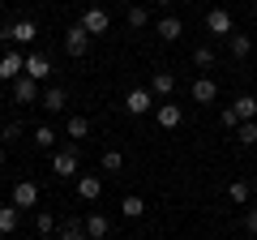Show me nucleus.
I'll list each match as a JSON object with an SVG mask.
<instances>
[{"label": "nucleus", "instance_id": "obj_2", "mask_svg": "<svg viewBox=\"0 0 257 240\" xmlns=\"http://www.w3.org/2000/svg\"><path fill=\"white\" fill-rule=\"evenodd\" d=\"M0 39H5V43H9V39H13V43H35V39H39V26H35L30 18H18L13 26H0Z\"/></svg>", "mask_w": 257, "mask_h": 240}, {"label": "nucleus", "instance_id": "obj_11", "mask_svg": "<svg viewBox=\"0 0 257 240\" xmlns=\"http://www.w3.org/2000/svg\"><path fill=\"white\" fill-rule=\"evenodd\" d=\"M77 197H82V202H99L103 197V180L99 176H77Z\"/></svg>", "mask_w": 257, "mask_h": 240}, {"label": "nucleus", "instance_id": "obj_15", "mask_svg": "<svg viewBox=\"0 0 257 240\" xmlns=\"http://www.w3.org/2000/svg\"><path fill=\"white\" fill-rule=\"evenodd\" d=\"M227 197L236 206H253V185H248V180H231L227 185Z\"/></svg>", "mask_w": 257, "mask_h": 240}, {"label": "nucleus", "instance_id": "obj_16", "mask_svg": "<svg viewBox=\"0 0 257 240\" xmlns=\"http://www.w3.org/2000/svg\"><path fill=\"white\" fill-rule=\"evenodd\" d=\"M231 111L240 116V125H244V120H257V94H240V99L231 103Z\"/></svg>", "mask_w": 257, "mask_h": 240}, {"label": "nucleus", "instance_id": "obj_18", "mask_svg": "<svg viewBox=\"0 0 257 240\" xmlns=\"http://www.w3.org/2000/svg\"><path fill=\"white\" fill-rule=\"evenodd\" d=\"M155 30H159V39H167V43H176V39L184 35V22H180V18H163V22H159Z\"/></svg>", "mask_w": 257, "mask_h": 240}, {"label": "nucleus", "instance_id": "obj_8", "mask_svg": "<svg viewBox=\"0 0 257 240\" xmlns=\"http://www.w3.org/2000/svg\"><path fill=\"white\" fill-rule=\"evenodd\" d=\"M52 73H56V69H52V60H47V56H39V52H35V56H26V77H30V82L43 86Z\"/></svg>", "mask_w": 257, "mask_h": 240}, {"label": "nucleus", "instance_id": "obj_6", "mask_svg": "<svg viewBox=\"0 0 257 240\" xmlns=\"http://www.w3.org/2000/svg\"><path fill=\"white\" fill-rule=\"evenodd\" d=\"M82 26H86V35H107V30H111V18H107V9L94 5V9L82 13Z\"/></svg>", "mask_w": 257, "mask_h": 240}, {"label": "nucleus", "instance_id": "obj_29", "mask_svg": "<svg viewBox=\"0 0 257 240\" xmlns=\"http://www.w3.org/2000/svg\"><path fill=\"white\" fill-rule=\"evenodd\" d=\"M128 26H133V30H142V26H150V13L142 9V5H133V9H128Z\"/></svg>", "mask_w": 257, "mask_h": 240}, {"label": "nucleus", "instance_id": "obj_23", "mask_svg": "<svg viewBox=\"0 0 257 240\" xmlns=\"http://www.w3.org/2000/svg\"><path fill=\"white\" fill-rule=\"evenodd\" d=\"M193 65H197V69H214V47L210 43L193 47Z\"/></svg>", "mask_w": 257, "mask_h": 240}, {"label": "nucleus", "instance_id": "obj_36", "mask_svg": "<svg viewBox=\"0 0 257 240\" xmlns=\"http://www.w3.org/2000/svg\"><path fill=\"white\" fill-rule=\"evenodd\" d=\"M253 193H257V176H253Z\"/></svg>", "mask_w": 257, "mask_h": 240}, {"label": "nucleus", "instance_id": "obj_9", "mask_svg": "<svg viewBox=\"0 0 257 240\" xmlns=\"http://www.w3.org/2000/svg\"><path fill=\"white\" fill-rule=\"evenodd\" d=\"M13 99H18V103H35V99H43V86L30 82V77L22 73L18 82H13Z\"/></svg>", "mask_w": 257, "mask_h": 240}, {"label": "nucleus", "instance_id": "obj_30", "mask_svg": "<svg viewBox=\"0 0 257 240\" xmlns=\"http://www.w3.org/2000/svg\"><path fill=\"white\" fill-rule=\"evenodd\" d=\"M120 167H124V155L120 150H107L103 155V172H120Z\"/></svg>", "mask_w": 257, "mask_h": 240}, {"label": "nucleus", "instance_id": "obj_33", "mask_svg": "<svg viewBox=\"0 0 257 240\" xmlns=\"http://www.w3.org/2000/svg\"><path fill=\"white\" fill-rule=\"evenodd\" d=\"M244 231H248V236H257V206H248V210H244Z\"/></svg>", "mask_w": 257, "mask_h": 240}, {"label": "nucleus", "instance_id": "obj_12", "mask_svg": "<svg viewBox=\"0 0 257 240\" xmlns=\"http://www.w3.org/2000/svg\"><path fill=\"white\" fill-rule=\"evenodd\" d=\"M219 99V82L214 77H197L193 82V103H214Z\"/></svg>", "mask_w": 257, "mask_h": 240}, {"label": "nucleus", "instance_id": "obj_7", "mask_svg": "<svg viewBox=\"0 0 257 240\" xmlns=\"http://www.w3.org/2000/svg\"><path fill=\"white\" fill-rule=\"evenodd\" d=\"M150 107H155V94H150V90H128L124 94V111H128V116H146Z\"/></svg>", "mask_w": 257, "mask_h": 240}, {"label": "nucleus", "instance_id": "obj_25", "mask_svg": "<svg viewBox=\"0 0 257 240\" xmlns=\"http://www.w3.org/2000/svg\"><path fill=\"white\" fill-rule=\"evenodd\" d=\"M227 43H231V56H236V60H244V56L253 52V39H248V35H231Z\"/></svg>", "mask_w": 257, "mask_h": 240}, {"label": "nucleus", "instance_id": "obj_4", "mask_svg": "<svg viewBox=\"0 0 257 240\" xmlns=\"http://www.w3.org/2000/svg\"><path fill=\"white\" fill-rule=\"evenodd\" d=\"M22 73H26V56H22V52H5V56H0V82L13 86Z\"/></svg>", "mask_w": 257, "mask_h": 240}, {"label": "nucleus", "instance_id": "obj_28", "mask_svg": "<svg viewBox=\"0 0 257 240\" xmlns=\"http://www.w3.org/2000/svg\"><path fill=\"white\" fill-rule=\"evenodd\" d=\"M35 227H39V236H56V227H60V223H56V219H52V214H47V210H39Z\"/></svg>", "mask_w": 257, "mask_h": 240}, {"label": "nucleus", "instance_id": "obj_19", "mask_svg": "<svg viewBox=\"0 0 257 240\" xmlns=\"http://www.w3.org/2000/svg\"><path fill=\"white\" fill-rule=\"evenodd\" d=\"M64 103H69V94L60 86H47L43 90V111H64Z\"/></svg>", "mask_w": 257, "mask_h": 240}, {"label": "nucleus", "instance_id": "obj_13", "mask_svg": "<svg viewBox=\"0 0 257 240\" xmlns=\"http://www.w3.org/2000/svg\"><path fill=\"white\" fill-rule=\"evenodd\" d=\"M206 30H210V35H231V13L227 9H210L206 13Z\"/></svg>", "mask_w": 257, "mask_h": 240}, {"label": "nucleus", "instance_id": "obj_27", "mask_svg": "<svg viewBox=\"0 0 257 240\" xmlns=\"http://www.w3.org/2000/svg\"><path fill=\"white\" fill-rule=\"evenodd\" d=\"M236 142H240V146H257V120H244V125H240Z\"/></svg>", "mask_w": 257, "mask_h": 240}, {"label": "nucleus", "instance_id": "obj_34", "mask_svg": "<svg viewBox=\"0 0 257 240\" xmlns=\"http://www.w3.org/2000/svg\"><path fill=\"white\" fill-rule=\"evenodd\" d=\"M155 5H163V9H172V5H176V0H155Z\"/></svg>", "mask_w": 257, "mask_h": 240}, {"label": "nucleus", "instance_id": "obj_31", "mask_svg": "<svg viewBox=\"0 0 257 240\" xmlns=\"http://www.w3.org/2000/svg\"><path fill=\"white\" fill-rule=\"evenodd\" d=\"M0 138H5V142H18L22 138V125H18V120H9V125L0 129Z\"/></svg>", "mask_w": 257, "mask_h": 240}, {"label": "nucleus", "instance_id": "obj_37", "mask_svg": "<svg viewBox=\"0 0 257 240\" xmlns=\"http://www.w3.org/2000/svg\"><path fill=\"white\" fill-rule=\"evenodd\" d=\"M43 240H56V236H43Z\"/></svg>", "mask_w": 257, "mask_h": 240}, {"label": "nucleus", "instance_id": "obj_21", "mask_svg": "<svg viewBox=\"0 0 257 240\" xmlns=\"http://www.w3.org/2000/svg\"><path fill=\"white\" fill-rule=\"evenodd\" d=\"M18 223H22V210L18 206H0V231H5V236H9V231H18Z\"/></svg>", "mask_w": 257, "mask_h": 240}, {"label": "nucleus", "instance_id": "obj_3", "mask_svg": "<svg viewBox=\"0 0 257 240\" xmlns=\"http://www.w3.org/2000/svg\"><path fill=\"white\" fill-rule=\"evenodd\" d=\"M9 202L18 206V210H35V206H39V185H35V180H18Z\"/></svg>", "mask_w": 257, "mask_h": 240}, {"label": "nucleus", "instance_id": "obj_1", "mask_svg": "<svg viewBox=\"0 0 257 240\" xmlns=\"http://www.w3.org/2000/svg\"><path fill=\"white\" fill-rule=\"evenodd\" d=\"M64 52L73 56V60H82V56L90 52V35H86V26H82V22H73V26L64 30Z\"/></svg>", "mask_w": 257, "mask_h": 240}, {"label": "nucleus", "instance_id": "obj_14", "mask_svg": "<svg viewBox=\"0 0 257 240\" xmlns=\"http://www.w3.org/2000/svg\"><path fill=\"white\" fill-rule=\"evenodd\" d=\"M172 90H176V73H167V69H159V73L150 77V94H159V99H167Z\"/></svg>", "mask_w": 257, "mask_h": 240}, {"label": "nucleus", "instance_id": "obj_26", "mask_svg": "<svg viewBox=\"0 0 257 240\" xmlns=\"http://www.w3.org/2000/svg\"><path fill=\"white\" fill-rule=\"evenodd\" d=\"M86 236L103 240V236H107V219H103V214H90V219H86Z\"/></svg>", "mask_w": 257, "mask_h": 240}, {"label": "nucleus", "instance_id": "obj_24", "mask_svg": "<svg viewBox=\"0 0 257 240\" xmlns=\"http://www.w3.org/2000/svg\"><path fill=\"white\" fill-rule=\"evenodd\" d=\"M64 133H69V138H86V133H90V120H86V116H69V125H64Z\"/></svg>", "mask_w": 257, "mask_h": 240}, {"label": "nucleus", "instance_id": "obj_20", "mask_svg": "<svg viewBox=\"0 0 257 240\" xmlns=\"http://www.w3.org/2000/svg\"><path fill=\"white\" fill-rule=\"evenodd\" d=\"M120 214H124V219H142V214H146V197L128 193L124 202H120Z\"/></svg>", "mask_w": 257, "mask_h": 240}, {"label": "nucleus", "instance_id": "obj_10", "mask_svg": "<svg viewBox=\"0 0 257 240\" xmlns=\"http://www.w3.org/2000/svg\"><path fill=\"white\" fill-rule=\"evenodd\" d=\"M155 120H159V125H163V129H180V120H184V111H180V103H159Z\"/></svg>", "mask_w": 257, "mask_h": 240}, {"label": "nucleus", "instance_id": "obj_35", "mask_svg": "<svg viewBox=\"0 0 257 240\" xmlns=\"http://www.w3.org/2000/svg\"><path fill=\"white\" fill-rule=\"evenodd\" d=\"M0 167H5V150H0Z\"/></svg>", "mask_w": 257, "mask_h": 240}, {"label": "nucleus", "instance_id": "obj_5", "mask_svg": "<svg viewBox=\"0 0 257 240\" xmlns=\"http://www.w3.org/2000/svg\"><path fill=\"white\" fill-rule=\"evenodd\" d=\"M52 172L60 176V180H73L77 176V150H56L52 155Z\"/></svg>", "mask_w": 257, "mask_h": 240}, {"label": "nucleus", "instance_id": "obj_22", "mask_svg": "<svg viewBox=\"0 0 257 240\" xmlns=\"http://www.w3.org/2000/svg\"><path fill=\"white\" fill-rule=\"evenodd\" d=\"M56 138H60V133H56L52 125H39V129H35V146H39V150H52Z\"/></svg>", "mask_w": 257, "mask_h": 240}, {"label": "nucleus", "instance_id": "obj_32", "mask_svg": "<svg viewBox=\"0 0 257 240\" xmlns=\"http://www.w3.org/2000/svg\"><path fill=\"white\" fill-rule=\"evenodd\" d=\"M219 120H223V129H240V116H236L231 107H223V111H219Z\"/></svg>", "mask_w": 257, "mask_h": 240}, {"label": "nucleus", "instance_id": "obj_17", "mask_svg": "<svg viewBox=\"0 0 257 240\" xmlns=\"http://www.w3.org/2000/svg\"><path fill=\"white\" fill-rule=\"evenodd\" d=\"M56 240H90V236H86V223H77V219H64L60 227H56Z\"/></svg>", "mask_w": 257, "mask_h": 240}]
</instances>
